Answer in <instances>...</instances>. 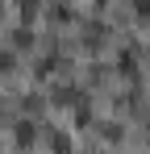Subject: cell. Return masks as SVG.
<instances>
[{"label": "cell", "mask_w": 150, "mask_h": 154, "mask_svg": "<svg viewBox=\"0 0 150 154\" xmlns=\"http://www.w3.org/2000/svg\"><path fill=\"white\" fill-rule=\"evenodd\" d=\"M129 4H133L138 17H146V21H150V0H129Z\"/></svg>", "instance_id": "cell-2"}, {"label": "cell", "mask_w": 150, "mask_h": 154, "mask_svg": "<svg viewBox=\"0 0 150 154\" xmlns=\"http://www.w3.org/2000/svg\"><path fill=\"white\" fill-rule=\"evenodd\" d=\"M17 146H33V125H29V121L17 125Z\"/></svg>", "instance_id": "cell-1"}, {"label": "cell", "mask_w": 150, "mask_h": 154, "mask_svg": "<svg viewBox=\"0 0 150 154\" xmlns=\"http://www.w3.org/2000/svg\"><path fill=\"white\" fill-rule=\"evenodd\" d=\"M146 137H150V129H146Z\"/></svg>", "instance_id": "cell-4"}, {"label": "cell", "mask_w": 150, "mask_h": 154, "mask_svg": "<svg viewBox=\"0 0 150 154\" xmlns=\"http://www.w3.org/2000/svg\"><path fill=\"white\" fill-rule=\"evenodd\" d=\"M96 4H100V0H96Z\"/></svg>", "instance_id": "cell-5"}, {"label": "cell", "mask_w": 150, "mask_h": 154, "mask_svg": "<svg viewBox=\"0 0 150 154\" xmlns=\"http://www.w3.org/2000/svg\"><path fill=\"white\" fill-rule=\"evenodd\" d=\"M0 71H13V54L8 50H0Z\"/></svg>", "instance_id": "cell-3"}]
</instances>
